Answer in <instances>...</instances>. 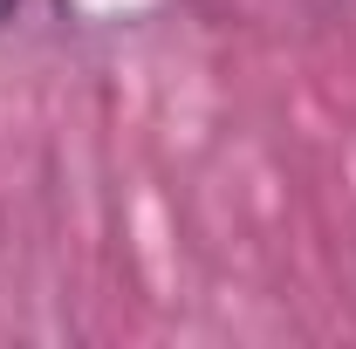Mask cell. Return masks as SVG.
I'll use <instances>...</instances> for the list:
<instances>
[{
    "label": "cell",
    "mask_w": 356,
    "mask_h": 349,
    "mask_svg": "<svg viewBox=\"0 0 356 349\" xmlns=\"http://www.w3.org/2000/svg\"><path fill=\"white\" fill-rule=\"evenodd\" d=\"M14 14H21V0H0V28H7V21H14Z\"/></svg>",
    "instance_id": "1"
}]
</instances>
